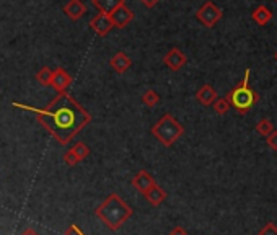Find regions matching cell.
I'll return each instance as SVG.
<instances>
[{"instance_id":"cell-20","label":"cell","mask_w":277,"mask_h":235,"mask_svg":"<svg viewBox=\"0 0 277 235\" xmlns=\"http://www.w3.org/2000/svg\"><path fill=\"white\" fill-rule=\"evenodd\" d=\"M158 101H160V97H158V93L155 90H147L144 95H142V103H144V105L149 106V108L157 106Z\"/></svg>"},{"instance_id":"cell-17","label":"cell","mask_w":277,"mask_h":235,"mask_svg":"<svg viewBox=\"0 0 277 235\" xmlns=\"http://www.w3.org/2000/svg\"><path fill=\"white\" fill-rule=\"evenodd\" d=\"M256 131H257V134H260V136H263V137H269L275 129H274V126H272V123H271V119L263 118L261 121H257Z\"/></svg>"},{"instance_id":"cell-16","label":"cell","mask_w":277,"mask_h":235,"mask_svg":"<svg viewBox=\"0 0 277 235\" xmlns=\"http://www.w3.org/2000/svg\"><path fill=\"white\" fill-rule=\"evenodd\" d=\"M145 198L154 204V206H158V204H161L165 200H167V193L161 190V188L158 186V185H155L152 190L145 194Z\"/></svg>"},{"instance_id":"cell-22","label":"cell","mask_w":277,"mask_h":235,"mask_svg":"<svg viewBox=\"0 0 277 235\" xmlns=\"http://www.w3.org/2000/svg\"><path fill=\"white\" fill-rule=\"evenodd\" d=\"M260 235H277V227L272 222H267L264 227L260 230Z\"/></svg>"},{"instance_id":"cell-27","label":"cell","mask_w":277,"mask_h":235,"mask_svg":"<svg viewBox=\"0 0 277 235\" xmlns=\"http://www.w3.org/2000/svg\"><path fill=\"white\" fill-rule=\"evenodd\" d=\"M160 2V0H140V4L142 5H145L147 8H152V7H155L157 4Z\"/></svg>"},{"instance_id":"cell-6","label":"cell","mask_w":277,"mask_h":235,"mask_svg":"<svg viewBox=\"0 0 277 235\" xmlns=\"http://www.w3.org/2000/svg\"><path fill=\"white\" fill-rule=\"evenodd\" d=\"M90 28L98 36H106L114 28L111 15L109 13H98L97 16H93L90 20Z\"/></svg>"},{"instance_id":"cell-21","label":"cell","mask_w":277,"mask_h":235,"mask_svg":"<svg viewBox=\"0 0 277 235\" xmlns=\"http://www.w3.org/2000/svg\"><path fill=\"white\" fill-rule=\"evenodd\" d=\"M212 106H214V110H215L217 115H225V113L232 108L227 98H217Z\"/></svg>"},{"instance_id":"cell-13","label":"cell","mask_w":277,"mask_h":235,"mask_svg":"<svg viewBox=\"0 0 277 235\" xmlns=\"http://www.w3.org/2000/svg\"><path fill=\"white\" fill-rule=\"evenodd\" d=\"M217 92L212 85H202L199 88V92L196 93V100L200 103V105H204V106H211L215 103L217 100Z\"/></svg>"},{"instance_id":"cell-28","label":"cell","mask_w":277,"mask_h":235,"mask_svg":"<svg viewBox=\"0 0 277 235\" xmlns=\"http://www.w3.org/2000/svg\"><path fill=\"white\" fill-rule=\"evenodd\" d=\"M22 235H40V233H38L34 229H31V227H28V229H25L23 232H22Z\"/></svg>"},{"instance_id":"cell-12","label":"cell","mask_w":277,"mask_h":235,"mask_svg":"<svg viewBox=\"0 0 277 235\" xmlns=\"http://www.w3.org/2000/svg\"><path fill=\"white\" fill-rule=\"evenodd\" d=\"M109 65L113 67L114 72H118V74H124L126 72L131 65H132V61L131 58L126 54V52H116L113 56V58L109 59Z\"/></svg>"},{"instance_id":"cell-26","label":"cell","mask_w":277,"mask_h":235,"mask_svg":"<svg viewBox=\"0 0 277 235\" xmlns=\"http://www.w3.org/2000/svg\"><path fill=\"white\" fill-rule=\"evenodd\" d=\"M64 235H83V232L77 227V225H70V227L65 230Z\"/></svg>"},{"instance_id":"cell-29","label":"cell","mask_w":277,"mask_h":235,"mask_svg":"<svg viewBox=\"0 0 277 235\" xmlns=\"http://www.w3.org/2000/svg\"><path fill=\"white\" fill-rule=\"evenodd\" d=\"M274 59H275V62H277V51L274 52Z\"/></svg>"},{"instance_id":"cell-1","label":"cell","mask_w":277,"mask_h":235,"mask_svg":"<svg viewBox=\"0 0 277 235\" xmlns=\"http://www.w3.org/2000/svg\"><path fill=\"white\" fill-rule=\"evenodd\" d=\"M13 106L34 113L38 123L61 146L69 144L91 121V116L80 106V103L65 92L59 93L46 108H31L20 103H13Z\"/></svg>"},{"instance_id":"cell-14","label":"cell","mask_w":277,"mask_h":235,"mask_svg":"<svg viewBox=\"0 0 277 235\" xmlns=\"http://www.w3.org/2000/svg\"><path fill=\"white\" fill-rule=\"evenodd\" d=\"M251 18H253V22L257 23L260 26H266L267 23L272 20V12L266 5H260V7L253 10Z\"/></svg>"},{"instance_id":"cell-3","label":"cell","mask_w":277,"mask_h":235,"mask_svg":"<svg viewBox=\"0 0 277 235\" xmlns=\"http://www.w3.org/2000/svg\"><path fill=\"white\" fill-rule=\"evenodd\" d=\"M248 80H250V69L245 70V77H243V82L240 83V85L235 87L225 97L228 100V103H230V106L235 108L240 115L248 113L257 101H260V95L248 87Z\"/></svg>"},{"instance_id":"cell-5","label":"cell","mask_w":277,"mask_h":235,"mask_svg":"<svg viewBox=\"0 0 277 235\" xmlns=\"http://www.w3.org/2000/svg\"><path fill=\"white\" fill-rule=\"evenodd\" d=\"M196 18H197V20L202 23L206 28H212V26H215V23L222 18V10H220V8H218L214 2L207 0V2H204V5L197 10Z\"/></svg>"},{"instance_id":"cell-25","label":"cell","mask_w":277,"mask_h":235,"mask_svg":"<svg viewBox=\"0 0 277 235\" xmlns=\"http://www.w3.org/2000/svg\"><path fill=\"white\" fill-rule=\"evenodd\" d=\"M168 235H188V232H186L184 227H181V225H176V227H173V229L170 230Z\"/></svg>"},{"instance_id":"cell-11","label":"cell","mask_w":277,"mask_h":235,"mask_svg":"<svg viewBox=\"0 0 277 235\" xmlns=\"http://www.w3.org/2000/svg\"><path fill=\"white\" fill-rule=\"evenodd\" d=\"M64 13L69 16L70 20L77 22L87 13V5H85L82 0H69V2L64 5Z\"/></svg>"},{"instance_id":"cell-30","label":"cell","mask_w":277,"mask_h":235,"mask_svg":"<svg viewBox=\"0 0 277 235\" xmlns=\"http://www.w3.org/2000/svg\"><path fill=\"white\" fill-rule=\"evenodd\" d=\"M275 2H277V0H275Z\"/></svg>"},{"instance_id":"cell-23","label":"cell","mask_w":277,"mask_h":235,"mask_svg":"<svg viewBox=\"0 0 277 235\" xmlns=\"http://www.w3.org/2000/svg\"><path fill=\"white\" fill-rule=\"evenodd\" d=\"M64 162H65L67 165H69V167H73V165H77V164H79L77 157H75V155L70 152V149L64 154Z\"/></svg>"},{"instance_id":"cell-8","label":"cell","mask_w":277,"mask_h":235,"mask_svg":"<svg viewBox=\"0 0 277 235\" xmlns=\"http://www.w3.org/2000/svg\"><path fill=\"white\" fill-rule=\"evenodd\" d=\"M109 15H111V20L114 23V28H126L134 20V13L126 4L119 5L116 10Z\"/></svg>"},{"instance_id":"cell-10","label":"cell","mask_w":277,"mask_h":235,"mask_svg":"<svg viewBox=\"0 0 277 235\" xmlns=\"http://www.w3.org/2000/svg\"><path fill=\"white\" fill-rule=\"evenodd\" d=\"M132 185L136 186L142 194H147L157 183H155V180H154V178H152V175H150L149 172L140 170L136 176H134Z\"/></svg>"},{"instance_id":"cell-24","label":"cell","mask_w":277,"mask_h":235,"mask_svg":"<svg viewBox=\"0 0 277 235\" xmlns=\"http://www.w3.org/2000/svg\"><path fill=\"white\" fill-rule=\"evenodd\" d=\"M266 142L272 150H275V152H277V131H274L269 137H266Z\"/></svg>"},{"instance_id":"cell-19","label":"cell","mask_w":277,"mask_h":235,"mask_svg":"<svg viewBox=\"0 0 277 235\" xmlns=\"http://www.w3.org/2000/svg\"><path fill=\"white\" fill-rule=\"evenodd\" d=\"M70 152L77 157V160L79 162H82L83 158H87L88 155H90V149H88V146L85 144V142H77L75 144L72 149H70Z\"/></svg>"},{"instance_id":"cell-15","label":"cell","mask_w":277,"mask_h":235,"mask_svg":"<svg viewBox=\"0 0 277 235\" xmlns=\"http://www.w3.org/2000/svg\"><path fill=\"white\" fill-rule=\"evenodd\" d=\"M91 2L100 10V13H113L119 5L126 4L124 0H91Z\"/></svg>"},{"instance_id":"cell-7","label":"cell","mask_w":277,"mask_h":235,"mask_svg":"<svg viewBox=\"0 0 277 235\" xmlns=\"http://www.w3.org/2000/svg\"><path fill=\"white\" fill-rule=\"evenodd\" d=\"M186 56L184 52L178 49V48H171L167 54H165V58H163V62L165 65L170 69V70H173V72H178L184 67V64H186Z\"/></svg>"},{"instance_id":"cell-4","label":"cell","mask_w":277,"mask_h":235,"mask_svg":"<svg viewBox=\"0 0 277 235\" xmlns=\"http://www.w3.org/2000/svg\"><path fill=\"white\" fill-rule=\"evenodd\" d=\"M184 129L178 121L175 119V116L171 115H165L161 116L158 123L152 128V134H154L155 139H158L165 147H170L171 144H175L176 140L183 136Z\"/></svg>"},{"instance_id":"cell-9","label":"cell","mask_w":277,"mask_h":235,"mask_svg":"<svg viewBox=\"0 0 277 235\" xmlns=\"http://www.w3.org/2000/svg\"><path fill=\"white\" fill-rule=\"evenodd\" d=\"M70 83H72V77H70V74L67 72L65 69L59 67V69H56V70H54L52 82H51V87H52L56 92L64 93L67 88H69Z\"/></svg>"},{"instance_id":"cell-18","label":"cell","mask_w":277,"mask_h":235,"mask_svg":"<svg viewBox=\"0 0 277 235\" xmlns=\"http://www.w3.org/2000/svg\"><path fill=\"white\" fill-rule=\"evenodd\" d=\"M52 75H54V70L49 69V67H43L41 70H38L36 74V80L41 83L44 87H49L51 82H52Z\"/></svg>"},{"instance_id":"cell-2","label":"cell","mask_w":277,"mask_h":235,"mask_svg":"<svg viewBox=\"0 0 277 235\" xmlns=\"http://www.w3.org/2000/svg\"><path fill=\"white\" fill-rule=\"evenodd\" d=\"M95 214H97L111 230H118L132 215V209L119 198L118 194L113 193L98 206Z\"/></svg>"}]
</instances>
